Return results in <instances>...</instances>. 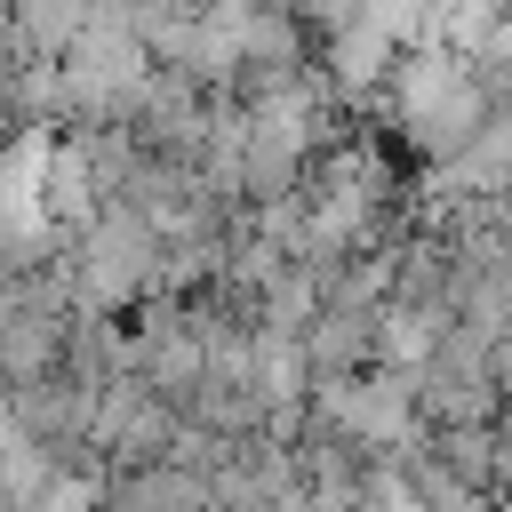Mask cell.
Wrapping results in <instances>:
<instances>
[{"instance_id": "2", "label": "cell", "mask_w": 512, "mask_h": 512, "mask_svg": "<svg viewBox=\"0 0 512 512\" xmlns=\"http://www.w3.org/2000/svg\"><path fill=\"white\" fill-rule=\"evenodd\" d=\"M416 392H424V424H496L504 416V376H496V336L480 320H448L440 344L424 352L416 368Z\"/></svg>"}, {"instance_id": "4", "label": "cell", "mask_w": 512, "mask_h": 512, "mask_svg": "<svg viewBox=\"0 0 512 512\" xmlns=\"http://www.w3.org/2000/svg\"><path fill=\"white\" fill-rule=\"evenodd\" d=\"M8 416L48 440L56 456H96L88 448V424H96V384L80 368H56V376H32V384H8Z\"/></svg>"}, {"instance_id": "9", "label": "cell", "mask_w": 512, "mask_h": 512, "mask_svg": "<svg viewBox=\"0 0 512 512\" xmlns=\"http://www.w3.org/2000/svg\"><path fill=\"white\" fill-rule=\"evenodd\" d=\"M32 136V104H24V48H0V152Z\"/></svg>"}, {"instance_id": "7", "label": "cell", "mask_w": 512, "mask_h": 512, "mask_svg": "<svg viewBox=\"0 0 512 512\" xmlns=\"http://www.w3.org/2000/svg\"><path fill=\"white\" fill-rule=\"evenodd\" d=\"M88 32V0H16V48L24 56H64Z\"/></svg>"}, {"instance_id": "3", "label": "cell", "mask_w": 512, "mask_h": 512, "mask_svg": "<svg viewBox=\"0 0 512 512\" xmlns=\"http://www.w3.org/2000/svg\"><path fill=\"white\" fill-rule=\"evenodd\" d=\"M176 424H184V408H176L168 392H152V384H144V368H120V376H104V384H96L88 448H96L104 464H152V456H168Z\"/></svg>"}, {"instance_id": "6", "label": "cell", "mask_w": 512, "mask_h": 512, "mask_svg": "<svg viewBox=\"0 0 512 512\" xmlns=\"http://www.w3.org/2000/svg\"><path fill=\"white\" fill-rule=\"evenodd\" d=\"M312 368L344 376V368H376L384 360V304H320V320L304 328Z\"/></svg>"}, {"instance_id": "8", "label": "cell", "mask_w": 512, "mask_h": 512, "mask_svg": "<svg viewBox=\"0 0 512 512\" xmlns=\"http://www.w3.org/2000/svg\"><path fill=\"white\" fill-rule=\"evenodd\" d=\"M432 432H440L448 464H456L472 488H488V496H496V424H432Z\"/></svg>"}, {"instance_id": "5", "label": "cell", "mask_w": 512, "mask_h": 512, "mask_svg": "<svg viewBox=\"0 0 512 512\" xmlns=\"http://www.w3.org/2000/svg\"><path fill=\"white\" fill-rule=\"evenodd\" d=\"M104 512H224V504H216V472L152 456V464H112Z\"/></svg>"}, {"instance_id": "1", "label": "cell", "mask_w": 512, "mask_h": 512, "mask_svg": "<svg viewBox=\"0 0 512 512\" xmlns=\"http://www.w3.org/2000/svg\"><path fill=\"white\" fill-rule=\"evenodd\" d=\"M64 256H72V288L88 312H136L160 288L168 240L136 200H104L88 224H64Z\"/></svg>"}]
</instances>
